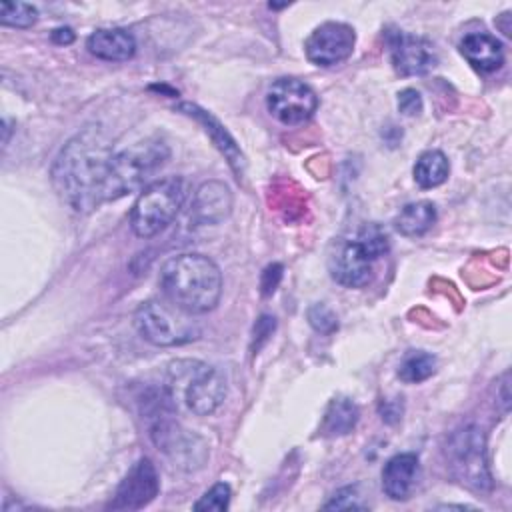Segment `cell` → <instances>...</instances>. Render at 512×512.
I'll use <instances>...</instances> for the list:
<instances>
[{
	"label": "cell",
	"instance_id": "obj_1",
	"mask_svg": "<svg viewBox=\"0 0 512 512\" xmlns=\"http://www.w3.org/2000/svg\"><path fill=\"white\" fill-rule=\"evenodd\" d=\"M114 152L100 126H86L72 136L52 164V184L74 210L88 214L106 202Z\"/></svg>",
	"mask_w": 512,
	"mask_h": 512
},
{
	"label": "cell",
	"instance_id": "obj_2",
	"mask_svg": "<svg viewBox=\"0 0 512 512\" xmlns=\"http://www.w3.org/2000/svg\"><path fill=\"white\" fill-rule=\"evenodd\" d=\"M158 282L164 298L188 314L210 312L222 294L220 268L212 258L196 252L168 258Z\"/></svg>",
	"mask_w": 512,
	"mask_h": 512
},
{
	"label": "cell",
	"instance_id": "obj_3",
	"mask_svg": "<svg viewBox=\"0 0 512 512\" xmlns=\"http://www.w3.org/2000/svg\"><path fill=\"white\" fill-rule=\"evenodd\" d=\"M170 158V148L160 138L140 140L114 154L106 186V202L142 188Z\"/></svg>",
	"mask_w": 512,
	"mask_h": 512
},
{
	"label": "cell",
	"instance_id": "obj_4",
	"mask_svg": "<svg viewBox=\"0 0 512 512\" xmlns=\"http://www.w3.org/2000/svg\"><path fill=\"white\" fill-rule=\"evenodd\" d=\"M186 180L168 176L150 182L130 210V226L138 238H152L162 232L180 212L186 200Z\"/></svg>",
	"mask_w": 512,
	"mask_h": 512
},
{
	"label": "cell",
	"instance_id": "obj_5",
	"mask_svg": "<svg viewBox=\"0 0 512 512\" xmlns=\"http://www.w3.org/2000/svg\"><path fill=\"white\" fill-rule=\"evenodd\" d=\"M192 314L180 310L168 300H148L138 306L134 326L138 334L154 346H176L198 338V324Z\"/></svg>",
	"mask_w": 512,
	"mask_h": 512
},
{
	"label": "cell",
	"instance_id": "obj_6",
	"mask_svg": "<svg viewBox=\"0 0 512 512\" xmlns=\"http://www.w3.org/2000/svg\"><path fill=\"white\" fill-rule=\"evenodd\" d=\"M172 384H184V402L196 416L212 414L226 396L224 374L198 360H180L170 368Z\"/></svg>",
	"mask_w": 512,
	"mask_h": 512
},
{
	"label": "cell",
	"instance_id": "obj_7",
	"mask_svg": "<svg viewBox=\"0 0 512 512\" xmlns=\"http://www.w3.org/2000/svg\"><path fill=\"white\" fill-rule=\"evenodd\" d=\"M448 466L452 474L472 490L484 492L492 488V476L486 464V444L482 430L464 426L456 430L446 446Z\"/></svg>",
	"mask_w": 512,
	"mask_h": 512
},
{
	"label": "cell",
	"instance_id": "obj_8",
	"mask_svg": "<svg viewBox=\"0 0 512 512\" xmlns=\"http://www.w3.org/2000/svg\"><path fill=\"white\" fill-rule=\"evenodd\" d=\"M266 106L278 122L296 126L312 118L318 108V96L308 84L296 78H280L270 86Z\"/></svg>",
	"mask_w": 512,
	"mask_h": 512
},
{
	"label": "cell",
	"instance_id": "obj_9",
	"mask_svg": "<svg viewBox=\"0 0 512 512\" xmlns=\"http://www.w3.org/2000/svg\"><path fill=\"white\" fill-rule=\"evenodd\" d=\"M356 44L354 28L344 22H324L316 26L304 42L306 58L316 66H336L350 58Z\"/></svg>",
	"mask_w": 512,
	"mask_h": 512
},
{
	"label": "cell",
	"instance_id": "obj_10",
	"mask_svg": "<svg viewBox=\"0 0 512 512\" xmlns=\"http://www.w3.org/2000/svg\"><path fill=\"white\" fill-rule=\"evenodd\" d=\"M388 46L392 66L400 76H420L438 64L434 46L422 36L394 30L388 34Z\"/></svg>",
	"mask_w": 512,
	"mask_h": 512
},
{
	"label": "cell",
	"instance_id": "obj_11",
	"mask_svg": "<svg viewBox=\"0 0 512 512\" xmlns=\"http://www.w3.org/2000/svg\"><path fill=\"white\" fill-rule=\"evenodd\" d=\"M160 490L158 472L148 458H140L116 488L110 508L114 510H140L148 506Z\"/></svg>",
	"mask_w": 512,
	"mask_h": 512
},
{
	"label": "cell",
	"instance_id": "obj_12",
	"mask_svg": "<svg viewBox=\"0 0 512 512\" xmlns=\"http://www.w3.org/2000/svg\"><path fill=\"white\" fill-rule=\"evenodd\" d=\"M372 258L358 240H342L334 246L328 266L332 278L348 288L366 286L372 278Z\"/></svg>",
	"mask_w": 512,
	"mask_h": 512
},
{
	"label": "cell",
	"instance_id": "obj_13",
	"mask_svg": "<svg viewBox=\"0 0 512 512\" xmlns=\"http://www.w3.org/2000/svg\"><path fill=\"white\" fill-rule=\"evenodd\" d=\"M232 210L230 188L220 180L202 182L192 198L190 216L198 224H218L228 218Z\"/></svg>",
	"mask_w": 512,
	"mask_h": 512
},
{
	"label": "cell",
	"instance_id": "obj_14",
	"mask_svg": "<svg viewBox=\"0 0 512 512\" xmlns=\"http://www.w3.org/2000/svg\"><path fill=\"white\" fill-rule=\"evenodd\" d=\"M418 456L412 452L392 456L382 468V490L392 500H408L418 480Z\"/></svg>",
	"mask_w": 512,
	"mask_h": 512
},
{
	"label": "cell",
	"instance_id": "obj_15",
	"mask_svg": "<svg viewBox=\"0 0 512 512\" xmlns=\"http://www.w3.org/2000/svg\"><path fill=\"white\" fill-rule=\"evenodd\" d=\"M460 54L478 72H496L504 64L502 42L486 32H470L460 40Z\"/></svg>",
	"mask_w": 512,
	"mask_h": 512
},
{
	"label": "cell",
	"instance_id": "obj_16",
	"mask_svg": "<svg viewBox=\"0 0 512 512\" xmlns=\"http://www.w3.org/2000/svg\"><path fill=\"white\" fill-rule=\"evenodd\" d=\"M178 110L184 112V114H188L190 118L198 120V122L204 126L206 134H210V138H212V142L216 144V148L226 156V160H228V164L232 166V170L240 176V174L244 172V154L240 152L236 140L228 134V130H226L210 112L202 110L200 106H196V104H192V102H182V104L178 106Z\"/></svg>",
	"mask_w": 512,
	"mask_h": 512
},
{
	"label": "cell",
	"instance_id": "obj_17",
	"mask_svg": "<svg viewBox=\"0 0 512 512\" xmlns=\"http://www.w3.org/2000/svg\"><path fill=\"white\" fill-rule=\"evenodd\" d=\"M86 48L100 60L108 62H124L130 60L136 52V40L128 30L122 28H100L94 30L88 40Z\"/></svg>",
	"mask_w": 512,
	"mask_h": 512
},
{
	"label": "cell",
	"instance_id": "obj_18",
	"mask_svg": "<svg viewBox=\"0 0 512 512\" xmlns=\"http://www.w3.org/2000/svg\"><path fill=\"white\" fill-rule=\"evenodd\" d=\"M436 222V208L432 202L428 200H420V202H412L406 204L398 216L394 218V228L402 234V236H422L426 234Z\"/></svg>",
	"mask_w": 512,
	"mask_h": 512
},
{
	"label": "cell",
	"instance_id": "obj_19",
	"mask_svg": "<svg viewBox=\"0 0 512 512\" xmlns=\"http://www.w3.org/2000/svg\"><path fill=\"white\" fill-rule=\"evenodd\" d=\"M358 416H360V410L350 398L336 396L330 400V404L324 412L322 432L326 436H344L354 430Z\"/></svg>",
	"mask_w": 512,
	"mask_h": 512
},
{
	"label": "cell",
	"instance_id": "obj_20",
	"mask_svg": "<svg viewBox=\"0 0 512 512\" xmlns=\"http://www.w3.org/2000/svg\"><path fill=\"white\" fill-rule=\"evenodd\" d=\"M450 172L448 158L440 150H426L418 156L414 164V180L420 188L440 186Z\"/></svg>",
	"mask_w": 512,
	"mask_h": 512
},
{
	"label": "cell",
	"instance_id": "obj_21",
	"mask_svg": "<svg viewBox=\"0 0 512 512\" xmlns=\"http://www.w3.org/2000/svg\"><path fill=\"white\" fill-rule=\"evenodd\" d=\"M436 372V358L428 352H410L398 368V378L406 384H418L428 380Z\"/></svg>",
	"mask_w": 512,
	"mask_h": 512
},
{
	"label": "cell",
	"instance_id": "obj_22",
	"mask_svg": "<svg viewBox=\"0 0 512 512\" xmlns=\"http://www.w3.org/2000/svg\"><path fill=\"white\" fill-rule=\"evenodd\" d=\"M38 20V10L26 2H2L0 22L10 28H30Z\"/></svg>",
	"mask_w": 512,
	"mask_h": 512
},
{
	"label": "cell",
	"instance_id": "obj_23",
	"mask_svg": "<svg viewBox=\"0 0 512 512\" xmlns=\"http://www.w3.org/2000/svg\"><path fill=\"white\" fill-rule=\"evenodd\" d=\"M356 240L360 242V246L366 250V254H368L372 260L384 256V254L388 252V248H390L388 234H386L378 224H366V226L358 232Z\"/></svg>",
	"mask_w": 512,
	"mask_h": 512
},
{
	"label": "cell",
	"instance_id": "obj_24",
	"mask_svg": "<svg viewBox=\"0 0 512 512\" xmlns=\"http://www.w3.org/2000/svg\"><path fill=\"white\" fill-rule=\"evenodd\" d=\"M230 486L226 482L214 484L204 496L194 504V510H226L230 506Z\"/></svg>",
	"mask_w": 512,
	"mask_h": 512
},
{
	"label": "cell",
	"instance_id": "obj_25",
	"mask_svg": "<svg viewBox=\"0 0 512 512\" xmlns=\"http://www.w3.org/2000/svg\"><path fill=\"white\" fill-rule=\"evenodd\" d=\"M308 322L320 334H332L338 328V318L326 304H312L308 308Z\"/></svg>",
	"mask_w": 512,
	"mask_h": 512
},
{
	"label": "cell",
	"instance_id": "obj_26",
	"mask_svg": "<svg viewBox=\"0 0 512 512\" xmlns=\"http://www.w3.org/2000/svg\"><path fill=\"white\" fill-rule=\"evenodd\" d=\"M360 494H358V486H346L342 490H338L330 502H326L324 508L328 510H362L366 508L362 502H360Z\"/></svg>",
	"mask_w": 512,
	"mask_h": 512
},
{
	"label": "cell",
	"instance_id": "obj_27",
	"mask_svg": "<svg viewBox=\"0 0 512 512\" xmlns=\"http://www.w3.org/2000/svg\"><path fill=\"white\" fill-rule=\"evenodd\" d=\"M274 328H276V322H274V318L268 316V314H262V316L256 320L254 332H252V350H254V354L268 342V338L272 336Z\"/></svg>",
	"mask_w": 512,
	"mask_h": 512
},
{
	"label": "cell",
	"instance_id": "obj_28",
	"mask_svg": "<svg viewBox=\"0 0 512 512\" xmlns=\"http://www.w3.org/2000/svg\"><path fill=\"white\" fill-rule=\"evenodd\" d=\"M398 110L406 116H416L422 112V96L414 88H406L398 94Z\"/></svg>",
	"mask_w": 512,
	"mask_h": 512
},
{
	"label": "cell",
	"instance_id": "obj_29",
	"mask_svg": "<svg viewBox=\"0 0 512 512\" xmlns=\"http://www.w3.org/2000/svg\"><path fill=\"white\" fill-rule=\"evenodd\" d=\"M282 264L274 262V264H268L262 272V278H260V288H262V294L264 296H272L282 280Z\"/></svg>",
	"mask_w": 512,
	"mask_h": 512
},
{
	"label": "cell",
	"instance_id": "obj_30",
	"mask_svg": "<svg viewBox=\"0 0 512 512\" xmlns=\"http://www.w3.org/2000/svg\"><path fill=\"white\" fill-rule=\"evenodd\" d=\"M52 40L56 44H70L74 40V32L70 28H56L52 32Z\"/></svg>",
	"mask_w": 512,
	"mask_h": 512
},
{
	"label": "cell",
	"instance_id": "obj_31",
	"mask_svg": "<svg viewBox=\"0 0 512 512\" xmlns=\"http://www.w3.org/2000/svg\"><path fill=\"white\" fill-rule=\"evenodd\" d=\"M502 404H504V410H508V402H510V394H508V374H504V380H502Z\"/></svg>",
	"mask_w": 512,
	"mask_h": 512
},
{
	"label": "cell",
	"instance_id": "obj_32",
	"mask_svg": "<svg viewBox=\"0 0 512 512\" xmlns=\"http://www.w3.org/2000/svg\"><path fill=\"white\" fill-rule=\"evenodd\" d=\"M8 136H10V126H8V120H4V144H8Z\"/></svg>",
	"mask_w": 512,
	"mask_h": 512
}]
</instances>
